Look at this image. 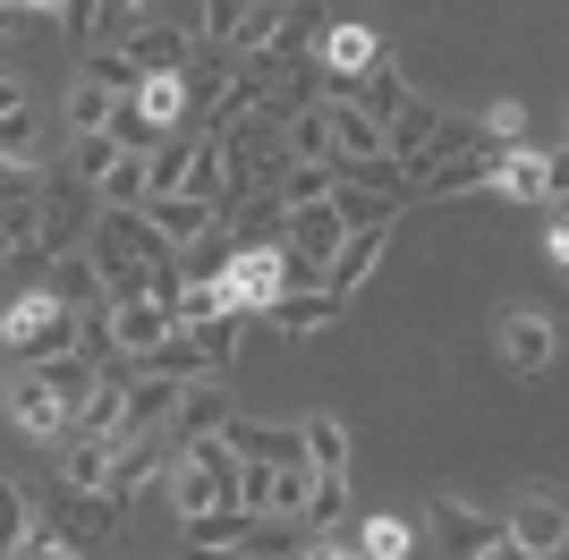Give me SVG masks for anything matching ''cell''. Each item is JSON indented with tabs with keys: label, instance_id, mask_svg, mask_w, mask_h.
<instances>
[{
	"label": "cell",
	"instance_id": "obj_1",
	"mask_svg": "<svg viewBox=\"0 0 569 560\" xmlns=\"http://www.w3.org/2000/svg\"><path fill=\"white\" fill-rule=\"evenodd\" d=\"M0 349L18 366H43V357H69L77 349V306H60L51 289H26L9 314H0Z\"/></svg>",
	"mask_w": 569,
	"mask_h": 560
},
{
	"label": "cell",
	"instance_id": "obj_2",
	"mask_svg": "<svg viewBox=\"0 0 569 560\" xmlns=\"http://www.w3.org/2000/svg\"><path fill=\"white\" fill-rule=\"evenodd\" d=\"M170 492H179V518H196V510H238V459H230V442H221V433L179 442Z\"/></svg>",
	"mask_w": 569,
	"mask_h": 560
},
{
	"label": "cell",
	"instance_id": "obj_3",
	"mask_svg": "<svg viewBox=\"0 0 569 560\" xmlns=\"http://www.w3.org/2000/svg\"><path fill=\"white\" fill-rule=\"evenodd\" d=\"M221 289H230V306H238V314H272V298L289 289V263H281V247H272V238L238 247V256L221 263Z\"/></svg>",
	"mask_w": 569,
	"mask_h": 560
},
{
	"label": "cell",
	"instance_id": "obj_4",
	"mask_svg": "<svg viewBox=\"0 0 569 560\" xmlns=\"http://www.w3.org/2000/svg\"><path fill=\"white\" fill-rule=\"evenodd\" d=\"M43 527L69 543V552H102L111 527H119V501H111V492H69V484H60V501H51Z\"/></svg>",
	"mask_w": 569,
	"mask_h": 560
},
{
	"label": "cell",
	"instance_id": "obj_5",
	"mask_svg": "<svg viewBox=\"0 0 569 560\" xmlns=\"http://www.w3.org/2000/svg\"><path fill=\"white\" fill-rule=\"evenodd\" d=\"M281 9L272 0H204V51H263Z\"/></svg>",
	"mask_w": 569,
	"mask_h": 560
},
{
	"label": "cell",
	"instance_id": "obj_6",
	"mask_svg": "<svg viewBox=\"0 0 569 560\" xmlns=\"http://www.w3.org/2000/svg\"><path fill=\"white\" fill-rule=\"evenodd\" d=\"M86 230H94V196L51 179V187H43V221H34V247H43V263H51V256H69V247H86Z\"/></svg>",
	"mask_w": 569,
	"mask_h": 560
},
{
	"label": "cell",
	"instance_id": "obj_7",
	"mask_svg": "<svg viewBox=\"0 0 569 560\" xmlns=\"http://www.w3.org/2000/svg\"><path fill=\"white\" fill-rule=\"evenodd\" d=\"M119 60H128L137 77H170V69H188V60H196V34L179 18H144L137 34L119 43Z\"/></svg>",
	"mask_w": 569,
	"mask_h": 560
},
{
	"label": "cell",
	"instance_id": "obj_8",
	"mask_svg": "<svg viewBox=\"0 0 569 560\" xmlns=\"http://www.w3.org/2000/svg\"><path fill=\"white\" fill-rule=\"evenodd\" d=\"M9 417H18V433H34V442H60V433H69V399L43 382V366H18V382H9Z\"/></svg>",
	"mask_w": 569,
	"mask_h": 560
},
{
	"label": "cell",
	"instance_id": "obj_9",
	"mask_svg": "<svg viewBox=\"0 0 569 560\" xmlns=\"http://www.w3.org/2000/svg\"><path fill=\"white\" fill-rule=\"evenodd\" d=\"M501 153L510 144H493V137H476L468 153H442V162H426V170H408V179L426 187V196H468V187H485L501 170Z\"/></svg>",
	"mask_w": 569,
	"mask_h": 560
},
{
	"label": "cell",
	"instance_id": "obj_10",
	"mask_svg": "<svg viewBox=\"0 0 569 560\" xmlns=\"http://www.w3.org/2000/svg\"><path fill=\"white\" fill-rule=\"evenodd\" d=\"M137 212H144V230L162 238L170 256H188L204 230H221V212H213V204H196V196H144Z\"/></svg>",
	"mask_w": 569,
	"mask_h": 560
},
{
	"label": "cell",
	"instance_id": "obj_11",
	"mask_svg": "<svg viewBox=\"0 0 569 560\" xmlns=\"http://www.w3.org/2000/svg\"><path fill=\"white\" fill-rule=\"evenodd\" d=\"M501 536H510V543H527L536 560H545V552H561V543H569V510H561V492H527L519 510L501 518Z\"/></svg>",
	"mask_w": 569,
	"mask_h": 560
},
{
	"label": "cell",
	"instance_id": "obj_12",
	"mask_svg": "<svg viewBox=\"0 0 569 560\" xmlns=\"http://www.w3.org/2000/svg\"><path fill=\"white\" fill-rule=\"evenodd\" d=\"M433 128H442V111H433L426 93H400V111L382 119V153H391L400 170H417V162H426V144H433Z\"/></svg>",
	"mask_w": 569,
	"mask_h": 560
},
{
	"label": "cell",
	"instance_id": "obj_13",
	"mask_svg": "<svg viewBox=\"0 0 569 560\" xmlns=\"http://www.w3.org/2000/svg\"><path fill=\"white\" fill-rule=\"evenodd\" d=\"M433 543H442L451 560H476L485 543H501V518H485V510H468V501L442 492V501H433Z\"/></svg>",
	"mask_w": 569,
	"mask_h": 560
},
{
	"label": "cell",
	"instance_id": "obj_14",
	"mask_svg": "<svg viewBox=\"0 0 569 560\" xmlns=\"http://www.w3.org/2000/svg\"><path fill=\"white\" fill-rule=\"evenodd\" d=\"M493 179L510 187L519 204H561V162H552V153H536V144H510Z\"/></svg>",
	"mask_w": 569,
	"mask_h": 560
},
{
	"label": "cell",
	"instance_id": "obj_15",
	"mask_svg": "<svg viewBox=\"0 0 569 560\" xmlns=\"http://www.w3.org/2000/svg\"><path fill=\"white\" fill-rule=\"evenodd\" d=\"M501 357H510V373H552L561 331H552L545 314H501Z\"/></svg>",
	"mask_w": 569,
	"mask_h": 560
},
{
	"label": "cell",
	"instance_id": "obj_16",
	"mask_svg": "<svg viewBox=\"0 0 569 560\" xmlns=\"http://www.w3.org/2000/svg\"><path fill=\"white\" fill-rule=\"evenodd\" d=\"M170 408H179V382H162V373H128V391H119V442L153 433Z\"/></svg>",
	"mask_w": 569,
	"mask_h": 560
},
{
	"label": "cell",
	"instance_id": "obj_17",
	"mask_svg": "<svg viewBox=\"0 0 569 560\" xmlns=\"http://www.w3.org/2000/svg\"><path fill=\"white\" fill-rule=\"evenodd\" d=\"M111 314V340H119V357H144V349H162L170 331V306H153V298H128V306H102Z\"/></svg>",
	"mask_w": 569,
	"mask_h": 560
},
{
	"label": "cell",
	"instance_id": "obj_18",
	"mask_svg": "<svg viewBox=\"0 0 569 560\" xmlns=\"http://www.w3.org/2000/svg\"><path fill=\"white\" fill-rule=\"evenodd\" d=\"M382 247H391V230H349V238L332 247V263H323V289H332V298L349 306V289H357L366 272H375V263H382Z\"/></svg>",
	"mask_w": 569,
	"mask_h": 560
},
{
	"label": "cell",
	"instance_id": "obj_19",
	"mask_svg": "<svg viewBox=\"0 0 569 560\" xmlns=\"http://www.w3.org/2000/svg\"><path fill=\"white\" fill-rule=\"evenodd\" d=\"M315 60L332 77H366V69H382V43L366 26H323V34H315Z\"/></svg>",
	"mask_w": 569,
	"mask_h": 560
},
{
	"label": "cell",
	"instance_id": "obj_20",
	"mask_svg": "<svg viewBox=\"0 0 569 560\" xmlns=\"http://www.w3.org/2000/svg\"><path fill=\"white\" fill-rule=\"evenodd\" d=\"M263 323H272V331H289V340H307V331L340 323V298H332V289H281Z\"/></svg>",
	"mask_w": 569,
	"mask_h": 560
},
{
	"label": "cell",
	"instance_id": "obj_21",
	"mask_svg": "<svg viewBox=\"0 0 569 560\" xmlns=\"http://www.w3.org/2000/svg\"><path fill=\"white\" fill-rule=\"evenodd\" d=\"M144 476H162V442H153V433H137V442H111V467H102V492H111L119 510H128V492H137Z\"/></svg>",
	"mask_w": 569,
	"mask_h": 560
},
{
	"label": "cell",
	"instance_id": "obj_22",
	"mask_svg": "<svg viewBox=\"0 0 569 560\" xmlns=\"http://www.w3.org/2000/svg\"><path fill=\"white\" fill-rule=\"evenodd\" d=\"M170 424H179V442H196V433H221V424H230V391H221V382H179V408H170Z\"/></svg>",
	"mask_w": 569,
	"mask_h": 560
},
{
	"label": "cell",
	"instance_id": "obj_23",
	"mask_svg": "<svg viewBox=\"0 0 569 560\" xmlns=\"http://www.w3.org/2000/svg\"><path fill=\"white\" fill-rule=\"evenodd\" d=\"M298 450H307L315 476H349V424L323 408V417H298Z\"/></svg>",
	"mask_w": 569,
	"mask_h": 560
},
{
	"label": "cell",
	"instance_id": "obj_24",
	"mask_svg": "<svg viewBox=\"0 0 569 560\" xmlns=\"http://www.w3.org/2000/svg\"><path fill=\"white\" fill-rule=\"evenodd\" d=\"M60 484L69 492H102V467H111V442L102 433H60Z\"/></svg>",
	"mask_w": 569,
	"mask_h": 560
},
{
	"label": "cell",
	"instance_id": "obj_25",
	"mask_svg": "<svg viewBox=\"0 0 569 560\" xmlns=\"http://www.w3.org/2000/svg\"><path fill=\"white\" fill-rule=\"evenodd\" d=\"M188 162H196V137L188 128H162V144L144 153V196H179V187H188Z\"/></svg>",
	"mask_w": 569,
	"mask_h": 560
},
{
	"label": "cell",
	"instance_id": "obj_26",
	"mask_svg": "<svg viewBox=\"0 0 569 560\" xmlns=\"http://www.w3.org/2000/svg\"><path fill=\"white\" fill-rule=\"evenodd\" d=\"M315 111H323V128H332V153H349V162L382 153V119H366L357 102H315Z\"/></svg>",
	"mask_w": 569,
	"mask_h": 560
},
{
	"label": "cell",
	"instance_id": "obj_27",
	"mask_svg": "<svg viewBox=\"0 0 569 560\" xmlns=\"http://www.w3.org/2000/svg\"><path fill=\"white\" fill-rule=\"evenodd\" d=\"M323 204L340 212V230H391V212H400V196H375V187H332Z\"/></svg>",
	"mask_w": 569,
	"mask_h": 560
},
{
	"label": "cell",
	"instance_id": "obj_28",
	"mask_svg": "<svg viewBox=\"0 0 569 560\" xmlns=\"http://www.w3.org/2000/svg\"><path fill=\"white\" fill-rule=\"evenodd\" d=\"M51 263H60V280H51V298L86 314V306L102 298V272H94V256H86V247H69V256H51Z\"/></svg>",
	"mask_w": 569,
	"mask_h": 560
},
{
	"label": "cell",
	"instance_id": "obj_29",
	"mask_svg": "<svg viewBox=\"0 0 569 560\" xmlns=\"http://www.w3.org/2000/svg\"><path fill=\"white\" fill-rule=\"evenodd\" d=\"M0 162H34L43 170V111H0Z\"/></svg>",
	"mask_w": 569,
	"mask_h": 560
},
{
	"label": "cell",
	"instance_id": "obj_30",
	"mask_svg": "<svg viewBox=\"0 0 569 560\" xmlns=\"http://www.w3.org/2000/svg\"><path fill=\"white\" fill-rule=\"evenodd\" d=\"M128 102H137V111L153 119V128H179V119H188V93H179V69H170V77H137V93H128Z\"/></svg>",
	"mask_w": 569,
	"mask_h": 560
},
{
	"label": "cell",
	"instance_id": "obj_31",
	"mask_svg": "<svg viewBox=\"0 0 569 560\" xmlns=\"http://www.w3.org/2000/svg\"><path fill=\"white\" fill-rule=\"evenodd\" d=\"M357 552H366V560H408V552H417V527L382 510V518H366V527H357Z\"/></svg>",
	"mask_w": 569,
	"mask_h": 560
},
{
	"label": "cell",
	"instance_id": "obj_32",
	"mask_svg": "<svg viewBox=\"0 0 569 560\" xmlns=\"http://www.w3.org/2000/svg\"><path fill=\"white\" fill-rule=\"evenodd\" d=\"M188 527V552H230L238 536H247V510H196V518H179Z\"/></svg>",
	"mask_w": 569,
	"mask_h": 560
},
{
	"label": "cell",
	"instance_id": "obj_33",
	"mask_svg": "<svg viewBox=\"0 0 569 560\" xmlns=\"http://www.w3.org/2000/svg\"><path fill=\"white\" fill-rule=\"evenodd\" d=\"M94 204H102V212H137V204H144V153H119L111 179L94 187Z\"/></svg>",
	"mask_w": 569,
	"mask_h": 560
},
{
	"label": "cell",
	"instance_id": "obj_34",
	"mask_svg": "<svg viewBox=\"0 0 569 560\" xmlns=\"http://www.w3.org/2000/svg\"><path fill=\"white\" fill-rule=\"evenodd\" d=\"M238 552H247V560H289V552H298V518H247Z\"/></svg>",
	"mask_w": 569,
	"mask_h": 560
},
{
	"label": "cell",
	"instance_id": "obj_35",
	"mask_svg": "<svg viewBox=\"0 0 569 560\" xmlns=\"http://www.w3.org/2000/svg\"><path fill=\"white\" fill-rule=\"evenodd\" d=\"M111 162H119V144H111V137L94 128V137H77V153H69V179L86 187V196H94V187L111 179Z\"/></svg>",
	"mask_w": 569,
	"mask_h": 560
},
{
	"label": "cell",
	"instance_id": "obj_36",
	"mask_svg": "<svg viewBox=\"0 0 569 560\" xmlns=\"http://www.w3.org/2000/svg\"><path fill=\"white\" fill-rule=\"evenodd\" d=\"M340 162V153H332ZM332 162H289V179H281V212L289 204H323L332 196Z\"/></svg>",
	"mask_w": 569,
	"mask_h": 560
},
{
	"label": "cell",
	"instance_id": "obj_37",
	"mask_svg": "<svg viewBox=\"0 0 569 560\" xmlns=\"http://www.w3.org/2000/svg\"><path fill=\"white\" fill-rule=\"evenodd\" d=\"M179 196H196V204L221 212V144L213 137H196V162H188V187H179Z\"/></svg>",
	"mask_w": 569,
	"mask_h": 560
},
{
	"label": "cell",
	"instance_id": "obj_38",
	"mask_svg": "<svg viewBox=\"0 0 569 560\" xmlns=\"http://www.w3.org/2000/svg\"><path fill=\"white\" fill-rule=\"evenodd\" d=\"M43 187H51V170H34V162H0V212L43 204Z\"/></svg>",
	"mask_w": 569,
	"mask_h": 560
},
{
	"label": "cell",
	"instance_id": "obj_39",
	"mask_svg": "<svg viewBox=\"0 0 569 560\" xmlns=\"http://www.w3.org/2000/svg\"><path fill=\"white\" fill-rule=\"evenodd\" d=\"M213 314H238L230 289H221V280H188V289H179V323H213Z\"/></svg>",
	"mask_w": 569,
	"mask_h": 560
},
{
	"label": "cell",
	"instance_id": "obj_40",
	"mask_svg": "<svg viewBox=\"0 0 569 560\" xmlns=\"http://www.w3.org/2000/svg\"><path fill=\"white\" fill-rule=\"evenodd\" d=\"M77 77H86V86H102L111 102H119V93H137V69H128L119 51H86V69H77Z\"/></svg>",
	"mask_w": 569,
	"mask_h": 560
},
{
	"label": "cell",
	"instance_id": "obj_41",
	"mask_svg": "<svg viewBox=\"0 0 569 560\" xmlns=\"http://www.w3.org/2000/svg\"><path fill=\"white\" fill-rule=\"evenodd\" d=\"M102 119H111V93H102V86H86V77H77V93H69V137H94Z\"/></svg>",
	"mask_w": 569,
	"mask_h": 560
},
{
	"label": "cell",
	"instance_id": "obj_42",
	"mask_svg": "<svg viewBox=\"0 0 569 560\" xmlns=\"http://www.w3.org/2000/svg\"><path fill=\"white\" fill-rule=\"evenodd\" d=\"M18 543H26V492L9 484V476H0V560L18 552Z\"/></svg>",
	"mask_w": 569,
	"mask_h": 560
},
{
	"label": "cell",
	"instance_id": "obj_43",
	"mask_svg": "<svg viewBox=\"0 0 569 560\" xmlns=\"http://www.w3.org/2000/svg\"><path fill=\"white\" fill-rule=\"evenodd\" d=\"M340 510H349V476H315V492H307V510H298V518H323V527H332Z\"/></svg>",
	"mask_w": 569,
	"mask_h": 560
},
{
	"label": "cell",
	"instance_id": "obj_44",
	"mask_svg": "<svg viewBox=\"0 0 569 560\" xmlns=\"http://www.w3.org/2000/svg\"><path fill=\"white\" fill-rule=\"evenodd\" d=\"M485 137L493 144H527V111L519 102H493V111H485Z\"/></svg>",
	"mask_w": 569,
	"mask_h": 560
},
{
	"label": "cell",
	"instance_id": "obj_45",
	"mask_svg": "<svg viewBox=\"0 0 569 560\" xmlns=\"http://www.w3.org/2000/svg\"><path fill=\"white\" fill-rule=\"evenodd\" d=\"M9 560H69V543L51 536V527H26V543H18Z\"/></svg>",
	"mask_w": 569,
	"mask_h": 560
},
{
	"label": "cell",
	"instance_id": "obj_46",
	"mask_svg": "<svg viewBox=\"0 0 569 560\" xmlns=\"http://www.w3.org/2000/svg\"><path fill=\"white\" fill-rule=\"evenodd\" d=\"M26 102H34V93H26V77L0 69V111H26Z\"/></svg>",
	"mask_w": 569,
	"mask_h": 560
},
{
	"label": "cell",
	"instance_id": "obj_47",
	"mask_svg": "<svg viewBox=\"0 0 569 560\" xmlns=\"http://www.w3.org/2000/svg\"><path fill=\"white\" fill-rule=\"evenodd\" d=\"M298 560H366V552H357V543H340V536H332V543H315V552H298Z\"/></svg>",
	"mask_w": 569,
	"mask_h": 560
},
{
	"label": "cell",
	"instance_id": "obj_48",
	"mask_svg": "<svg viewBox=\"0 0 569 560\" xmlns=\"http://www.w3.org/2000/svg\"><path fill=\"white\" fill-rule=\"evenodd\" d=\"M18 26H26V18H18V0H0V43H9V34H18Z\"/></svg>",
	"mask_w": 569,
	"mask_h": 560
},
{
	"label": "cell",
	"instance_id": "obj_49",
	"mask_svg": "<svg viewBox=\"0 0 569 560\" xmlns=\"http://www.w3.org/2000/svg\"><path fill=\"white\" fill-rule=\"evenodd\" d=\"M188 560H247V552H188Z\"/></svg>",
	"mask_w": 569,
	"mask_h": 560
}]
</instances>
